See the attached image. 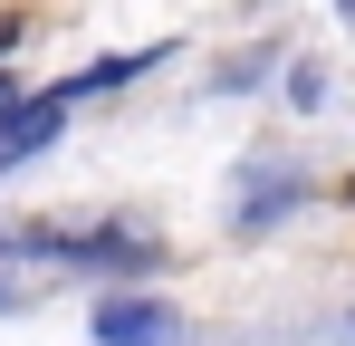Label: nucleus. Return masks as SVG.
I'll list each match as a JSON object with an SVG mask.
<instances>
[{"label": "nucleus", "instance_id": "1", "mask_svg": "<svg viewBox=\"0 0 355 346\" xmlns=\"http://www.w3.org/2000/svg\"><path fill=\"white\" fill-rule=\"evenodd\" d=\"M58 125H67V97H10V106H0V173L29 164V154H49Z\"/></svg>", "mask_w": 355, "mask_h": 346}, {"label": "nucleus", "instance_id": "2", "mask_svg": "<svg viewBox=\"0 0 355 346\" xmlns=\"http://www.w3.org/2000/svg\"><path fill=\"white\" fill-rule=\"evenodd\" d=\"M173 308L164 298H106L96 308V346H173Z\"/></svg>", "mask_w": 355, "mask_h": 346}, {"label": "nucleus", "instance_id": "3", "mask_svg": "<svg viewBox=\"0 0 355 346\" xmlns=\"http://www.w3.org/2000/svg\"><path fill=\"white\" fill-rule=\"evenodd\" d=\"M10 97H19V87H0V106H10Z\"/></svg>", "mask_w": 355, "mask_h": 346}]
</instances>
